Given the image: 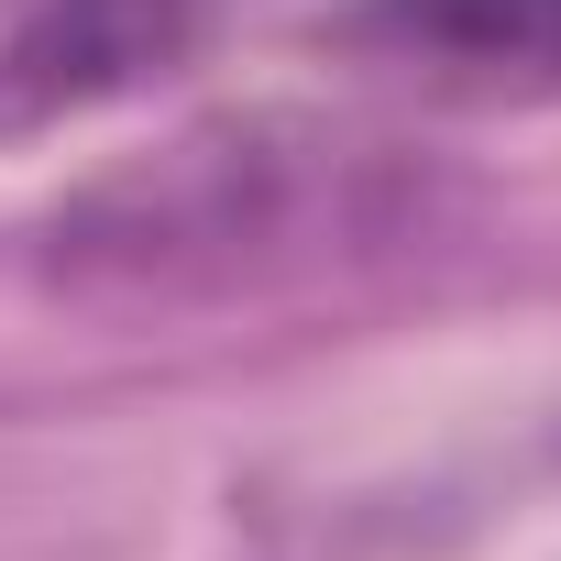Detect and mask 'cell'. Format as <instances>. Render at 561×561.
<instances>
[{"label": "cell", "instance_id": "obj_1", "mask_svg": "<svg viewBox=\"0 0 561 561\" xmlns=\"http://www.w3.org/2000/svg\"><path fill=\"white\" fill-rule=\"evenodd\" d=\"M462 176L430 144L353 111L242 100L78 176L34 231V275L89 320H209L386 275L440 242Z\"/></svg>", "mask_w": 561, "mask_h": 561}, {"label": "cell", "instance_id": "obj_2", "mask_svg": "<svg viewBox=\"0 0 561 561\" xmlns=\"http://www.w3.org/2000/svg\"><path fill=\"white\" fill-rule=\"evenodd\" d=\"M309 45L430 111H550L561 100V0H331Z\"/></svg>", "mask_w": 561, "mask_h": 561}, {"label": "cell", "instance_id": "obj_3", "mask_svg": "<svg viewBox=\"0 0 561 561\" xmlns=\"http://www.w3.org/2000/svg\"><path fill=\"white\" fill-rule=\"evenodd\" d=\"M209 34V0H12L0 12V144L89 122L176 78Z\"/></svg>", "mask_w": 561, "mask_h": 561}]
</instances>
